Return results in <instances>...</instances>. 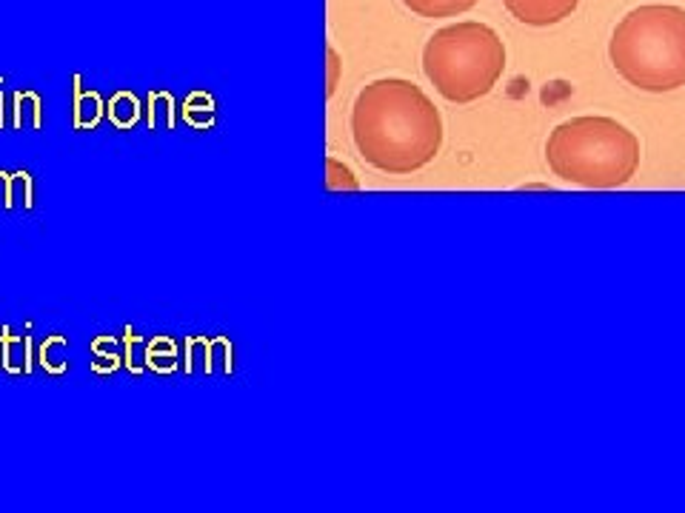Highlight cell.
<instances>
[{
    "label": "cell",
    "instance_id": "cell-1",
    "mask_svg": "<svg viewBox=\"0 0 685 513\" xmlns=\"http://www.w3.org/2000/svg\"><path fill=\"white\" fill-rule=\"evenodd\" d=\"M352 140L372 169L403 177L437 157L443 146V117L417 83L383 77L354 97Z\"/></svg>",
    "mask_w": 685,
    "mask_h": 513
},
{
    "label": "cell",
    "instance_id": "cell-2",
    "mask_svg": "<svg viewBox=\"0 0 685 513\" xmlns=\"http://www.w3.org/2000/svg\"><path fill=\"white\" fill-rule=\"evenodd\" d=\"M608 57L640 92L663 95L685 86V9L674 3L631 9L611 32Z\"/></svg>",
    "mask_w": 685,
    "mask_h": 513
},
{
    "label": "cell",
    "instance_id": "cell-3",
    "mask_svg": "<svg viewBox=\"0 0 685 513\" xmlns=\"http://www.w3.org/2000/svg\"><path fill=\"white\" fill-rule=\"evenodd\" d=\"M546 163L580 189H620L640 169V140L614 117H571L548 134Z\"/></svg>",
    "mask_w": 685,
    "mask_h": 513
},
{
    "label": "cell",
    "instance_id": "cell-4",
    "mask_svg": "<svg viewBox=\"0 0 685 513\" xmlns=\"http://www.w3.org/2000/svg\"><path fill=\"white\" fill-rule=\"evenodd\" d=\"M423 72L449 103H474L506 72V46L486 23H451L426 40Z\"/></svg>",
    "mask_w": 685,
    "mask_h": 513
},
{
    "label": "cell",
    "instance_id": "cell-5",
    "mask_svg": "<svg viewBox=\"0 0 685 513\" xmlns=\"http://www.w3.org/2000/svg\"><path fill=\"white\" fill-rule=\"evenodd\" d=\"M509 15L526 26H554L571 18L580 0H503Z\"/></svg>",
    "mask_w": 685,
    "mask_h": 513
},
{
    "label": "cell",
    "instance_id": "cell-6",
    "mask_svg": "<svg viewBox=\"0 0 685 513\" xmlns=\"http://www.w3.org/2000/svg\"><path fill=\"white\" fill-rule=\"evenodd\" d=\"M215 360H223L226 374H232V342L206 340V337H189L186 340V374H195L197 362L203 374H215Z\"/></svg>",
    "mask_w": 685,
    "mask_h": 513
},
{
    "label": "cell",
    "instance_id": "cell-7",
    "mask_svg": "<svg viewBox=\"0 0 685 513\" xmlns=\"http://www.w3.org/2000/svg\"><path fill=\"white\" fill-rule=\"evenodd\" d=\"M72 89H75V129H95L103 114H106V106L100 100L98 92H86L83 89V77H72Z\"/></svg>",
    "mask_w": 685,
    "mask_h": 513
},
{
    "label": "cell",
    "instance_id": "cell-8",
    "mask_svg": "<svg viewBox=\"0 0 685 513\" xmlns=\"http://www.w3.org/2000/svg\"><path fill=\"white\" fill-rule=\"evenodd\" d=\"M3 337H0V360H3V368L9 374H29L32 371V362H29V337H15L6 325L0 328Z\"/></svg>",
    "mask_w": 685,
    "mask_h": 513
},
{
    "label": "cell",
    "instance_id": "cell-9",
    "mask_svg": "<svg viewBox=\"0 0 685 513\" xmlns=\"http://www.w3.org/2000/svg\"><path fill=\"white\" fill-rule=\"evenodd\" d=\"M480 0H403V6L414 12L417 18H454V15H463L474 9Z\"/></svg>",
    "mask_w": 685,
    "mask_h": 513
},
{
    "label": "cell",
    "instance_id": "cell-10",
    "mask_svg": "<svg viewBox=\"0 0 685 513\" xmlns=\"http://www.w3.org/2000/svg\"><path fill=\"white\" fill-rule=\"evenodd\" d=\"M106 117L112 120L115 129L129 132V129H135L137 120L143 117V106H140V100L132 92H115V97L106 106Z\"/></svg>",
    "mask_w": 685,
    "mask_h": 513
},
{
    "label": "cell",
    "instance_id": "cell-11",
    "mask_svg": "<svg viewBox=\"0 0 685 513\" xmlns=\"http://www.w3.org/2000/svg\"><path fill=\"white\" fill-rule=\"evenodd\" d=\"M183 120L197 129V132H206L215 126V100L206 92H192V95L183 100Z\"/></svg>",
    "mask_w": 685,
    "mask_h": 513
},
{
    "label": "cell",
    "instance_id": "cell-12",
    "mask_svg": "<svg viewBox=\"0 0 685 513\" xmlns=\"http://www.w3.org/2000/svg\"><path fill=\"white\" fill-rule=\"evenodd\" d=\"M177 365V342L172 337H155L146 342V368H152L155 374H175Z\"/></svg>",
    "mask_w": 685,
    "mask_h": 513
},
{
    "label": "cell",
    "instance_id": "cell-13",
    "mask_svg": "<svg viewBox=\"0 0 685 513\" xmlns=\"http://www.w3.org/2000/svg\"><path fill=\"white\" fill-rule=\"evenodd\" d=\"M146 109H149L146 126H149L152 132H157V126H160V129H169V132L177 126V103L169 92H152Z\"/></svg>",
    "mask_w": 685,
    "mask_h": 513
},
{
    "label": "cell",
    "instance_id": "cell-14",
    "mask_svg": "<svg viewBox=\"0 0 685 513\" xmlns=\"http://www.w3.org/2000/svg\"><path fill=\"white\" fill-rule=\"evenodd\" d=\"M38 362L43 371H49V374H63L66 368H69V340L66 337H60V334H55V337H46V342L40 345L38 351Z\"/></svg>",
    "mask_w": 685,
    "mask_h": 513
},
{
    "label": "cell",
    "instance_id": "cell-15",
    "mask_svg": "<svg viewBox=\"0 0 685 513\" xmlns=\"http://www.w3.org/2000/svg\"><path fill=\"white\" fill-rule=\"evenodd\" d=\"M123 357H120L118 337H98L92 340V371L95 374H115Z\"/></svg>",
    "mask_w": 685,
    "mask_h": 513
},
{
    "label": "cell",
    "instance_id": "cell-16",
    "mask_svg": "<svg viewBox=\"0 0 685 513\" xmlns=\"http://www.w3.org/2000/svg\"><path fill=\"white\" fill-rule=\"evenodd\" d=\"M43 126L40 97L35 92H18L15 95V129H35Z\"/></svg>",
    "mask_w": 685,
    "mask_h": 513
},
{
    "label": "cell",
    "instance_id": "cell-17",
    "mask_svg": "<svg viewBox=\"0 0 685 513\" xmlns=\"http://www.w3.org/2000/svg\"><path fill=\"white\" fill-rule=\"evenodd\" d=\"M326 189L329 191H357L360 180L354 177V171L340 163L337 157H326Z\"/></svg>",
    "mask_w": 685,
    "mask_h": 513
},
{
    "label": "cell",
    "instance_id": "cell-18",
    "mask_svg": "<svg viewBox=\"0 0 685 513\" xmlns=\"http://www.w3.org/2000/svg\"><path fill=\"white\" fill-rule=\"evenodd\" d=\"M32 209V177L29 171L9 174V191H6V209Z\"/></svg>",
    "mask_w": 685,
    "mask_h": 513
},
{
    "label": "cell",
    "instance_id": "cell-19",
    "mask_svg": "<svg viewBox=\"0 0 685 513\" xmlns=\"http://www.w3.org/2000/svg\"><path fill=\"white\" fill-rule=\"evenodd\" d=\"M123 342H126V354H123V362H126V368L132 371V374H143V368H146V345H143V340L135 334V328L132 325H126L123 328Z\"/></svg>",
    "mask_w": 685,
    "mask_h": 513
},
{
    "label": "cell",
    "instance_id": "cell-20",
    "mask_svg": "<svg viewBox=\"0 0 685 513\" xmlns=\"http://www.w3.org/2000/svg\"><path fill=\"white\" fill-rule=\"evenodd\" d=\"M326 63H329V72H326V97H332L337 92V83H340V72H343V63H340V55H337L334 46L326 49Z\"/></svg>",
    "mask_w": 685,
    "mask_h": 513
},
{
    "label": "cell",
    "instance_id": "cell-21",
    "mask_svg": "<svg viewBox=\"0 0 685 513\" xmlns=\"http://www.w3.org/2000/svg\"><path fill=\"white\" fill-rule=\"evenodd\" d=\"M6 191H9V174L0 171V203H3V209H6Z\"/></svg>",
    "mask_w": 685,
    "mask_h": 513
},
{
    "label": "cell",
    "instance_id": "cell-22",
    "mask_svg": "<svg viewBox=\"0 0 685 513\" xmlns=\"http://www.w3.org/2000/svg\"><path fill=\"white\" fill-rule=\"evenodd\" d=\"M0 129H3V92H0Z\"/></svg>",
    "mask_w": 685,
    "mask_h": 513
}]
</instances>
